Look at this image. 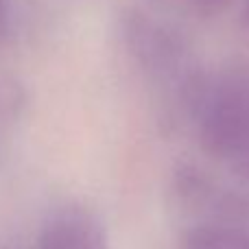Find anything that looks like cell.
<instances>
[{"mask_svg":"<svg viewBox=\"0 0 249 249\" xmlns=\"http://www.w3.org/2000/svg\"><path fill=\"white\" fill-rule=\"evenodd\" d=\"M197 114L208 155L236 162L249 153V70L234 68L208 83Z\"/></svg>","mask_w":249,"mask_h":249,"instance_id":"obj_1","label":"cell"},{"mask_svg":"<svg viewBox=\"0 0 249 249\" xmlns=\"http://www.w3.org/2000/svg\"><path fill=\"white\" fill-rule=\"evenodd\" d=\"M123 39L136 61L151 74L171 77L184 68L186 46L168 26L140 11H127L121 20Z\"/></svg>","mask_w":249,"mask_h":249,"instance_id":"obj_2","label":"cell"},{"mask_svg":"<svg viewBox=\"0 0 249 249\" xmlns=\"http://www.w3.org/2000/svg\"><path fill=\"white\" fill-rule=\"evenodd\" d=\"M35 249H107V232L92 210L70 203L44 221Z\"/></svg>","mask_w":249,"mask_h":249,"instance_id":"obj_3","label":"cell"},{"mask_svg":"<svg viewBox=\"0 0 249 249\" xmlns=\"http://www.w3.org/2000/svg\"><path fill=\"white\" fill-rule=\"evenodd\" d=\"M181 249H249V223L216 219L193 225L181 236Z\"/></svg>","mask_w":249,"mask_h":249,"instance_id":"obj_4","label":"cell"},{"mask_svg":"<svg viewBox=\"0 0 249 249\" xmlns=\"http://www.w3.org/2000/svg\"><path fill=\"white\" fill-rule=\"evenodd\" d=\"M228 2L230 0H190V4H193L195 11L203 13V16H212V13L221 11Z\"/></svg>","mask_w":249,"mask_h":249,"instance_id":"obj_5","label":"cell"},{"mask_svg":"<svg viewBox=\"0 0 249 249\" xmlns=\"http://www.w3.org/2000/svg\"><path fill=\"white\" fill-rule=\"evenodd\" d=\"M9 33V4L7 0H0V42Z\"/></svg>","mask_w":249,"mask_h":249,"instance_id":"obj_6","label":"cell"},{"mask_svg":"<svg viewBox=\"0 0 249 249\" xmlns=\"http://www.w3.org/2000/svg\"><path fill=\"white\" fill-rule=\"evenodd\" d=\"M236 166H238V171H241V175L249 181V153H245L243 158L236 160Z\"/></svg>","mask_w":249,"mask_h":249,"instance_id":"obj_7","label":"cell"},{"mask_svg":"<svg viewBox=\"0 0 249 249\" xmlns=\"http://www.w3.org/2000/svg\"><path fill=\"white\" fill-rule=\"evenodd\" d=\"M243 18H245V22L249 24V0L245 2V11H243Z\"/></svg>","mask_w":249,"mask_h":249,"instance_id":"obj_8","label":"cell"},{"mask_svg":"<svg viewBox=\"0 0 249 249\" xmlns=\"http://www.w3.org/2000/svg\"><path fill=\"white\" fill-rule=\"evenodd\" d=\"M0 249H20V247H16V245H7V247H0Z\"/></svg>","mask_w":249,"mask_h":249,"instance_id":"obj_9","label":"cell"}]
</instances>
